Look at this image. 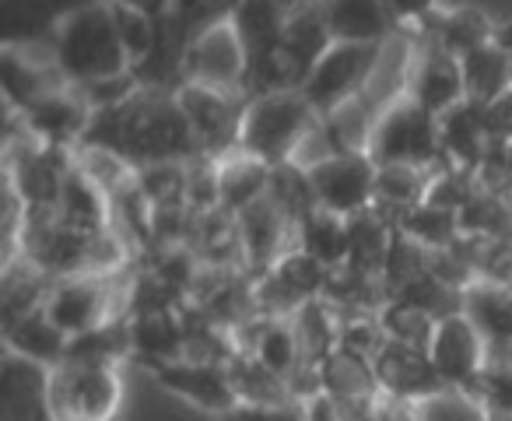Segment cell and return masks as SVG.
<instances>
[{"instance_id":"14","label":"cell","mask_w":512,"mask_h":421,"mask_svg":"<svg viewBox=\"0 0 512 421\" xmlns=\"http://www.w3.org/2000/svg\"><path fill=\"white\" fill-rule=\"evenodd\" d=\"M22 123L39 137L43 144H57V148H78L85 141L88 127H92V106L81 99L74 85H60L53 92L39 95L32 106H25Z\"/></svg>"},{"instance_id":"8","label":"cell","mask_w":512,"mask_h":421,"mask_svg":"<svg viewBox=\"0 0 512 421\" xmlns=\"http://www.w3.org/2000/svg\"><path fill=\"white\" fill-rule=\"evenodd\" d=\"M309 183H313L316 204L323 211H334L341 218H355L376 204V176L379 165L365 151H344V155L323 158L309 165Z\"/></svg>"},{"instance_id":"32","label":"cell","mask_w":512,"mask_h":421,"mask_svg":"<svg viewBox=\"0 0 512 421\" xmlns=\"http://www.w3.org/2000/svg\"><path fill=\"white\" fill-rule=\"evenodd\" d=\"M348 218L334 215V211H323L316 207L313 215L299 222V250L306 257H313L316 264H323L327 271L348 264Z\"/></svg>"},{"instance_id":"7","label":"cell","mask_w":512,"mask_h":421,"mask_svg":"<svg viewBox=\"0 0 512 421\" xmlns=\"http://www.w3.org/2000/svg\"><path fill=\"white\" fill-rule=\"evenodd\" d=\"M183 85L211 88V92L225 95H246V50H242V39L235 32L232 18L211 25L186 46Z\"/></svg>"},{"instance_id":"26","label":"cell","mask_w":512,"mask_h":421,"mask_svg":"<svg viewBox=\"0 0 512 421\" xmlns=\"http://www.w3.org/2000/svg\"><path fill=\"white\" fill-rule=\"evenodd\" d=\"M67 344H71V337L50 320L46 309H36L32 316H25L15 327L4 330V351H15V355L29 358L36 365H46V369L64 365Z\"/></svg>"},{"instance_id":"23","label":"cell","mask_w":512,"mask_h":421,"mask_svg":"<svg viewBox=\"0 0 512 421\" xmlns=\"http://www.w3.org/2000/svg\"><path fill=\"white\" fill-rule=\"evenodd\" d=\"M179 358H186V330L179 309L130 316V362H141L148 372H155L158 365L179 362Z\"/></svg>"},{"instance_id":"12","label":"cell","mask_w":512,"mask_h":421,"mask_svg":"<svg viewBox=\"0 0 512 421\" xmlns=\"http://www.w3.org/2000/svg\"><path fill=\"white\" fill-rule=\"evenodd\" d=\"M372 369H376V379L386 397L407 400V404L449 393V383L439 376L432 355L421 348H411V344L386 341L379 348V355L372 358Z\"/></svg>"},{"instance_id":"38","label":"cell","mask_w":512,"mask_h":421,"mask_svg":"<svg viewBox=\"0 0 512 421\" xmlns=\"http://www.w3.org/2000/svg\"><path fill=\"white\" fill-rule=\"evenodd\" d=\"M144 197L151 200V207H179L186 204V162H162L148 165L137 172ZM190 207V204H186Z\"/></svg>"},{"instance_id":"13","label":"cell","mask_w":512,"mask_h":421,"mask_svg":"<svg viewBox=\"0 0 512 421\" xmlns=\"http://www.w3.org/2000/svg\"><path fill=\"white\" fill-rule=\"evenodd\" d=\"M407 95L428 109L432 116L449 113L453 106L467 102V85H463V67L453 53H446L435 43H414V64L407 78Z\"/></svg>"},{"instance_id":"40","label":"cell","mask_w":512,"mask_h":421,"mask_svg":"<svg viewBox=\"0 0 512 421\" xmlns=\"http://www.w3.org/2000/svg\"><path fill=\"white\" fill-rule=\"evenodd\" d=\"M463 397L470 404H477L481 411H502L512 414V369H502V365H484L481 376L474 379Z\"/></svg>"},{"instance_id":"16","label":"cell","mask_w":512,"mask_h":421,"mask_svg":"<svg viewBox=\"0 0 512 421\" xmlns=\"http://www.w3.org/2000/svg\"><path fill=\"white\" fill-rule=\"evenodd\" d=\"M428 355H432L439 376L449 383V390L467 393L484 369V337L477 334V327L463 313L449 316L435 327Z\"/></svg>"},{"instance_id":"21","label":"cell","mask_w":512,"mask_h":421,"mask_svg":"<svg viewBox=\"0 0 512 421\" xmlns=\"http://www.w3.org/2000/svg\"><path fill=\"white\" fill-rule=\"evenodd\" d=\"M334 43L383 46L393 36V15L386 0H320Z\"/></svg>"},{"instance_id":"44","label":"cell","mask_w":512,"mask_h":421,"mask_svg":"<svg viewBox=\"0 0 512 421\" xmlns=\"http://www.w3.org/2000/svg\"><path fill=\"white\" fill-rule=\"evenodd\" d=\"M397 25H425L439 11V0H386Z\"/></svg>"},{"instance_id":"18","label":"cell","mask_w":512,"mask_h":421,"mask_svg":"<svg viewBox=\"0 0 512 421\" xmlns=\"http://www.w3.org/2000/svg\"><path fill=\"white\" fill-rule=\"evenodd\" d=\"M95 0H4L0 29L4 46H53L57 29Z\"/></svg>"},{"instance_id":"39","label":"cell","mask_w":512,"mask_h":421,"mask_svg":"<svg viewBox=\"0 0 512 421\" xmlns=\"http://www.w3.org/2000/svg\"><path fill=\"white\" fill-rule=\"evenodd\" d=\"M239 4L242 0H172L169 18L190 36V43H193V39H197L200 32L211 29V25L228 22Z\"/></svg>"},{"instance_id":"25","label":"cell","mask_w":512,"mask_h":421,"mask_svg":"<svg viewBox=\"0 0 512 421\" xmlns=\"http://www.w3.org/2000/svg\"><path fill=\"white\" fill-rule=\"evenodd\" d=\"M53 285L57 281L39 271L36 264H29L25 257L8 260L4 264V285H0V320H4V330L15 327L25 316H32L36 309H46Z\"/></svg>"},{"instance_id":"24","label":"cell","mask_w":512,"mask_h":421,"mask_svg":"<svg viewBox=\"0 0 512 421\" xmlns=\"http://www.w3.org/2000/svg\"><path fill=\"white\" fill-rule=\"evenodd\" d=\"M57 222H64L67 229L78 232H109L113 229V200L102 190L99 183L85 176V172L74 165L67 172V183L60 190V204H57Z\"/></svg>"},{"instance_id":"4","label":"cell","mask_w":512,"mask_h":421,"mask_svg":"<svg viewBox=\"0 0 512 421\" xmlns=\"http://www.w3.org/2000/svg\"><path fill=\"white\" fill-rule=\"evenodd\" d=\"M365 155L376 165H418V169H446L439 144V116L421 109L411 95L397 99L379 113L365 141Z\"/></svg>"},{"instance_id":"49","label":"cell","mask_w":512,"mask_h":421,"mask_svg":"<svg viewBox=\"0 0 512 421\" xmlns=\"http://www.w3.org/2000/svg\"><path fill=\"white\" fill-rule=\"evenodd\" d=\"M509 172H512V144H509Z\"/></svg>"},{"instance_id":"3","label":"cell","mask_w":512,"mask_h":421,"mask_svg":"<svg viewBox=\"0 0 512 421\" xmlns=\"http://www.w3.org/2000/svg\"><path fill=\"white\" fill-rule=\"evenodd\" d=\"M320 120L323 116L302 92L256 95L249 99L246 116H242L239 151L278 169V165L295 162V155L309 141V134L320 127Z\"/></svg>"},{"instance_id":"35","label":"cell","mask_w":512,"mask_h":421,"mask_svg":"<svg viewBox=\"0 0 512 421\" xmlns=\"http://www.w3.org/2000/svg\"><path fill=\"white\" fill-rule=\"evenodd\" d=\"M397 232H404L407 239H414V243L425 246V250H449V246H456L463 236L460 215L449 211V207L432 204V200L414 207L411 215L400 222Z\"/></svg>"},{"instance_id":"22","label":"cell","mask_w":512,"mask_h":421,"mask_svg":"<svg viewBox=\"0 0 512 421\" xmlns=\"http://www.w3.org/2000/svg\"><path fill=\"white\" fill-rule=\"evenodd\" d=\"M418 29H425L428 43L442 46V50L453 53L456 60H463L467 53L495 43L498 25L488 18V11L470 8V4H456V8H449V11H435Z\"/></svg>"},{"instance_id":"41","label":"cell","mask_w":512,"mask_h":421,"mask_svg":"<svg viewBox=\"0 0 512 421\" xmlns=\"http://www.w3.org/2000/svg\"><path fill=\"white\" fill-rule=\"evenodd\" d=\"M390 341L379 323V313H362V316H344L341 320V348L351 351V355H362V358H376L379 348Z\"/></svg>"},{"instance_id":"33","label":"cell","mask_w":512,"mask_h":421,"mask_svg":"<svg viewBox=\"0 0 512 421\" xmlns=\"http://www.w3.org/2000/svg\"><path fill=\"white\" fill-rule=\"evenodd\" d=\"M225 369L235 386L239 404H295L292 393H288V379L271 372L260 358L249 355V351H235Z\"/></svg>"},{"instance_id":"48","label":"cell","mask_w":512,"mask_h":421,"mask_svg":"<svg viewBox=\"0 0 512 421\" xmlns=\"http://www.w3.org/2000/svg\"><path fill=\"white\" fill-rule=\"evenodd\" d=\"M484 421H512V414H502V411H484Z\"/></svg>"},{"instance_id":"29","label":"cell","mask_w":512,"mask_h":421,"mask_svg":"<svg viewBox=\"0 0 512 421\" xmlns=\"http://www.w3.org/2000/svg\"><path fill=\"white\" fill-rule=\"evenodd\" d=\"M463 316L477 327L484 344H505L512 341V288L477 281L467 288L463 299Z\"/></svg>"},{"instance_id":"5","label":"cell","mask_w":512,"mask_h":421,"mask_svg":"<svg viewBox=\"0 0 512 421\" xmlns=\"http://www.w3.org/2000/svg\"><path fill=\"white\" fill-rule=\"evenodd\" d=\"M120 400L123 383L116 369L64 362L50 372L53 421H113Z\"/></svg>"},{"instance_id":"30","label":"cell","mask_w":512,"mask_h":421,"mask_svg":"<svg viewBox=\"0 0 512 421\" xmlns=\"http://www.w3.org/2000/svg\"><path fill=\"white\" fill-rule=\"evenodd\" d=\"M463 67V85H467V102L488 106L498 95L512 88V53L502 50L498 43H488L481 50L467 53L460 60Z\"/></svg>"},{"instance_id":"50","label":"cell","mask_w":512,"mask_h":421,"mask_svg":"<svg viewBox=\"0 0 512 421\" xmlns=\"http://www.w3.org/2000/svg\"><path fill=\"white\" fill-rule=\"evenodd\" d=\"M509 144H512V137H509Z\"/></svg>"},{"instance_id":"19","label":"cell","mask_w":512,"mask_h":421,"mask_svg":"<svg viewBox=\"0 0 512 421\" xmlns=\"http://www.w3.org/2000/svg\"><path fill=\"white\" fill-rule=\"evenodd\" d=\"M288 11L292 8L285 0H242L235 8L232 25L242 39V50H246V78L281 50Z\"/></svg>"},{"instance_id":"31","label":"cell","mask_w":512,"mask_h":421,"mask_svg":"<svg viewBox=\"0 0 512 421\" xmlns=\"http://www.w3.org/2000/svg\"><path fill=\"white\" fill-rule=\"evenodd\" d=\"M295 337L302 348V365H323L341 348V316L327 299H313L292 316Z\"/></svg>"},{"instance_id":"34","label":"cell","mask_w":512,"mask_h":421,"mask_svg":"<svg viewBox=\"0 0 512 421\" xmlns=\"http://www.w3.org/2000/svg\"><path fill=\"white\" fill-rule=\"evenodd\" d=\"M64 362L106 365V369L130 362V316H120V320L102 323V327L88 330V334L71 337Z\"/></svg>"},{"instance_id":"10","label":"cell","mask_w":512,"mask_h":421,"mask_svg":"<svg viewBox=\"0 0 512 421\" xmlns=\"http://www.w3.org/2000/svg\"><path fill=\"white\" fill-rule=\"evenodd\" d=\"M330 271L306 257L302 250H292L281 257L264 278H256V313L267 320H292L302 306L313 299H323Z\"/></svg>"},{"instance_id":"15","label":"cell","mask_w":512,"mask_h":421,"mask_svg":"<svg viewBox=\"0 0 512 421\" xmlns=\"http://www.w3.org/2000/svg\"><path fill=\"white\" fill-rule=\"evenodd\" d=\"M162 390L176 393V397L197 404L200 411L207 414H221L225 418L228 411L239 407V397H235V386L228 379L225 365L214 362H193V358H179V362H165L151 372Z\"/></svg>"},{"instance_id":"28","label":"cell","mask_w":512,"mask_h":421,"mask_svg":"<svg viewBox=\"0 0 512 421\" xmlns=\"http://www.w3.org/2000/svg\"><path fill=\"white\" fill-rule=\"evenodd\" d=\"M393 236H397V229L379 215L376 207H369V211H362V215L348 218L351 246H348V264L344 267H355V271L372 274V278H383Z\"/></svg>"},{"instance_id":"45","label":"cell","mask_w":512,"mask_h":421,"mask_svg":"<svg viewBox=\"0 0 512 421\" xmlns=\"http://www.w3.org/2000/svg\"><path fill=\"white\" fill-rule=\"evenodd\" d=\"M365 421H418L414 418V407L407 404V400H397V397H379L376 407L369 411V418Z\"/></svg>"},{"instance_id":"20","label":"cell","mask_w":512,"mask_h":421,"mask_svg":"<svg viewBox=\"0 0 512 421\" xmlns=\"http://www.w3.org/2000/svg\"><path fill=\"white\" fill-rule=\"evenodd\" d=\"M439 144L442 155L453 169L481 172L484 158L491 148L488 123H484V109L477 102H460L449 113L439 116Z\"/></svg>"},{"instance_id":"37","label":"cell","mask_w":512,"mask_h":421,"mask_svg":"<svg viewBox=\"0 0 512 421\" xmlns=\"http://www.w3.org/2000/svg\"><path fill=\"white\" fill-rule=\"evenodd\" d=\"M113 4V0H109ZM116 32H120V43L130 57V67L141 64L158 43V32H162V18L148 15V11L127 8V4H113Z\"/></svg>"},{"instance_id":"6","label":"cell","mask_w":512,"mask_h":421,"mask_svg":"<svg viewBox=\"0 0 512 421\" xmlns=\"http://www.w3.org/2000/svg\"><path fill=\"white\" fill-rule=\"evenodd\" d=\"M383 46H362V43L330 46V50L323 53L320 64L313 67L306 88H302V95L313 102L316 113L334 116L341 106H348L351 99H358V95L365 92V85H369L372 71H376Z\"/></svg>"},{"instance_id":"1","label":"cell","mask_w":512,"mask_h":421,"mask_svg":"<svg viewBox=\"0 0 512 421\" xmlns=\"http://www.w3.org/2000/svg\"><path fill=\"white\" fill-rule=\"evenodd\" d=\"M127 158L137 172L162 162H190L200 155L176 92L137 88L127 102L92 116L85 141Z\"/></svg>"},{"instance_id":"42","label":"cell","mask_w":512,"mask_h":421,"mask_svg":"<svg viewBox=\"0 0 512 421\" xmlns=\"http://www.w3.org/2000/svg\"><path fill=\"white\" fill-rule=\"evenodd\" d=\"M221 421H306L302 404H239Z\"/></svg>"},{"instance_id":"11","label":"cell","mask_w":512,"mask_h":421,"mask_svg":"<svg viewBox=\"0 0 512 421\" xmlns=\"http://www.w3.org/2000/svg\"><path fill=\"white\" fill-rule=\"evenodd\" d=\"M235 222H239L242 253H246V274L253 281L264 278L281 257L299 250V229H295L292 218L281 211L271 193H264L246 211H239Z\"/></svg>"},{"instance_id":"46","label":"cell","mask_w":512,"mask_h":421,"mask_svg":"<svg viewBox=\"0 0 512 421\" xmlns=\"http://www.w3.org/2000/svg\"><path fill=\"white\" fill-rule=\"evenodd\" d=\"M302 411H306V421H344V407L337 404L330 393L309 397L306 404H302Z\"/></svg>"},{"instance_id":"47","label":"cell","mask_w":512,"mask_h":421,"mask_svg":"<svg viewBox=\"0 0 512 421\" xmlns=\"http://www.w3.org/2000/svg\"><path fill=\"white\" fill-rule=\"evenodd\" d=\"M113 4H127V8L148 11V15H155V18L169 15V8H172V0H113Z\"/></svg>"},{"instance_id":"27","label":"cell","mask_w":512,"mask_h":421,"mask_svg":"<svg viewBox=\"0 0 512 421\" xmlns=\"http://www.w3.org/2000/svg\"><path fill=\"white\" fill-rule=\"evenodd\" d=\"M271 165L256 162L246 151H232V155L218 158V190H221V207L228 215L246 211L253 200H260L271 190Z\"/></svg>"},{"instance_id":"9","label":"cell","mask_w":512,"mask_h":421,"mask_svg":"<svg viewBox=\"0 0 512 421\" xmlns=\"http://www.w3.org/2000/svg\"><path fill=\"white\" fill-rule=\"evenodd\" d=\"M176 95L186 113V123H190L193 137H197L200 155L218 162V158L239 151L242 116H246V106H249L246 95H225V92H211V88H197V85H183Z\"/></svg>"},{"instance_id":"36","label":"cell","mask_w":512,"mask_h":421,"mask_svg":"<svg viewBox=\"0 0 512 421\" xmlns=\"http://www.w3.org/2000/svg\"><path fill=\"white\" fill-rule=\"evenodd\" d=\"M379 323H383L390 341L411 344V348H421V351L432 348L435 327H439V320H432L428 313H421V309L407 306V302H397V299H390L379 309Z\"/></svg>"},{"instance_id":"17","label":"cell","mask_w":512,"mask_h":421,"mask_svg":"<svg viewBox=\"0 0 512 421\" xmlns=\"http://www.w3.org/2000/svg\"><path fill=\"white\" fill-rule=\"evenodd\" d=\"M50 372L29 358L4 351L0 369V421H53Z\"/></svg>"},{"instance_id":"43","label":"cell","mask_w":512,"mask_h":421,"mask_svg":"<svg viewBox=\"0 0 512 421\" xmlns=\"http://www.w3.org/2000/svg\"><path fill=\"white\" fill-rule=\"evenodd\" d=\"M481 109H484V123H488L491 141H509L512 137V88Z\"/></svg>"},{"instance_id":"2","label":"cell","mask_w":512,"mask_h":421,"mask_svg":"<svg viewBox=\"0 0 512 421\" xmlns=\"http://www.w3.org/2000/svg\"><path fill=\"white\" fill-rule=\"evenodd\" d=\"M53 57L67 85H88V81L130 74V57L116 32L113 4L95 0L88 8L74 11L53 36Z\"/></svg>"}]
</instances>
